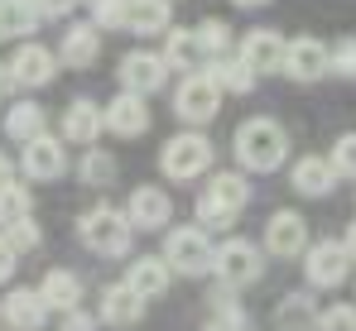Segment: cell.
Returning a JSON list of instances; mask_svg holds the SVG:
<instances>
[{
    "instance_id": "cell-1",
    "label": "cell",
    "mask_w": 356,
    "mask_h": 331,
    "mask_svg": "<svg viewBox=\"0 0 356 331\" xmlns=\"http://www.w3.org/2000/svg\"><path fill=\"white\" fill-rule=\"evenodd\" d=\"M232 154H236L241 173H275V168L284 164V154H289V135H284L280 120L250 115V120H241L236 135H232Z\"/></svg>"
},
{
    "instance_id": "cell-2",
    "label": "cell",
    "mask_w": 356,
    "mask_h": 331,
    "mask_svg": "<svg viewBox=\"0 0 356 331\" xmlns=\"http://www.w3.org/2000/svg\"><path fill=\"white\" fill-rule=\"evenodd\" d=\"M250 202V183L245 173H212L207 187L197 192V226L202 230H232L236 217Z\"/></svg>"
},
{
    "instance_id": "cell-3",
    "label": "cell",
    "mask_w": 356,
    "mask_h": 331,
    "mask_svg": "<svg viewBox=\"0 0 356 331\" xmlns=\"http://www.w3.org/2000/svg\"><path fill=\"white\" fill-rule=\"evenodd\" d=\"M77 235H82V245H87L92 255H102V260H120V255L130 250V240H135V230H130L125 212L111 207V202L87 207L82 221H77Z\"/></svg>"
},
{
    "instance_id": "cell-4",
    "label": "cell",
    "mask_w": 356,
    "mask_h": 331,
    "mask_svg": "<svg viewBox=\"0 0 356 331\" xmlns=\"http://www.w3.org/2000/svg\"><path fill=\"white\" fill-rule=\"evenodd\" d=\"M217 159V149H212V139L202 135V130H178L174 139H164V149H159V168H164V178L169 183H193V178H202L207 168Z\"/></svg>"
},
{
    "instance_id": "cell-5",
    "label": "cell",
    "mask_w": 356,
    "mask_h": 331,
    "mask_svg": "<svg viewBox=\"0 0 356 331\" xmlns=\"http://www.w3.org/2000/svg\"><path fill=\"white\" fill-rule=\"evenodd\" d=\"M212 255H217V245L207 240L202 226H169L164 230V264L174 274H183V278L212 274Z\"/></svg>"
},
{
    "instance_id": "cell-6",
    "label": "cell",
    "mask_w": 356,
    "mask_h": 331,
    "mask_svg": "<svg viewBox=\"0 0 356 331\" xmlns=\"http://www.w3.org/2000/svg\"><path fill=\"white\" fill-rule=\"evenodd\" d=\"M212 274H217L222 288L241 293V288H250V283H260V278H265V255H260L250 240L232 235V240H222V245H217V255H212Z\"/></svg>"
},
{
    "instance_id": "cell-7",
    "label": "cell",
    "mask_w": 356,
    "mask_h": 331,
    "mask_svg": "<svg viewBox=\"0 0 356 331\" xmlns=\"http://www.w3.org/2000/svg\"><path fill=\"white\" fill-rule=\"evenodd\" d=\"M217 110H222V87H217L207 72H188V77L178 82V92H174V115L178 120L207 125V120H217Z\"/></svg>"
},
{
    "instance_id": "cell-8",
    "label": "cell",
    "mask_w": 356,
    "mask_h": 331,
    "mask_svg": "<svg viewBox=\"0 0 356 331\" xmlns=\"http://www.w3.org/2000/svg\"><path fill=\"white\" fill-rule=\"evenodd\" d=\"M303 274L313 288H342L352 278V255L342 240H318L303 250Z\"/></svg>"
},
{
    "instance_id": "cell-9",
    "label": "cell",
    "mask_w": 356,
    "mask_h": 331,
    "mask_svg": "<svg viewBox=\"0 0 356 331\" xmlns=\"http://www.w3.org/2000/svg\"><path fill=\"white\" fill-rule=\"evenodd\" d=\"M120 92H135V96H154L164 82H169V62L164 53H149V49H130L116 67Z\"/></svg>"
},
{
    "instance_id": "cell-10",
    "label": "cell",
    "mask_w": 356,
    "mask_h": 331,
    "mask_svg": "<svg viewBox=\"0 0 356 331\" xmlns=\"http://www.w3.org/2000/svg\"><path fill=\"white\" fill-rule=\"evenodd\" d=\"M125 221L130 230H169L174 221V197L159 187V183H140L125 202Z\"/></svg>"
},
{
    "instance_id": "cell-11",
    "label": "cell",
    "mask_w": 356,
    "mask_h": 331,
    "mask_svg": "<svg viewBox=\"0 0 356 331\" xmlns=\"http://www.w3.org/2000/svg\"><path fill=\"white\" fill-rule=\"evenodd\" d=\"M5 72H10V87H29V92H39V87L54 82V72H58V53L44 49V44H19L15 58L5 62Z\"/></svg>"
},
{
    "instance_id": "cell-12",
    "label": "cell",
    "mask_w": 356,
    "mask_h": 331,
    "mask_svg": "<svg viewBox=\"0 0 356 331\" xmlns=\"http://www.w3.org/2000/svg\"><path fill=\"white\" fill-rule=\"evenodd\" d=\"M284 49H289V39L280 29H245L236 58L255 77H270V72H284Z\"/></svg>"
},
{
    "instance_id": "cell-13",
    "label": "cell",
    "mask_w": 356,
    "mask_h": 331,
    "mask_svg": "<svg viewBox=\"0 0 356 331\" xmlns=\"http://www.w3.org/2000/svg\"><path fill=\"white\" fill-rule=\"evenodd\" d=\"M97 322L102 327H116V331H130L145 322V298L120 278L111 288H102V303H97Z\"/></svg>"
},
{
    "instance_id": "cell-14",
    "label": "cell",
    "mask_w": 356,
    "mask_h": 331,
    "mask_svg": "<svg viewBox=\"0 0 356 331\" xmlns=\"http://www.w3.org/2000/svg\"><path fill=\"white\" fill-rule=\"evenodd\" d=\"M332 72V58H327V44L323 39H294L289 49H284V77H294V82H323Z\"/></svg>"
},
{
    "instance_id": "cell-15",
    "label": "cell",
    "mask_w": 356,
    "mask_h": 331,
    "mask_svg": "<svg viewBox=\"0 0 356 331\" xmlns=\"http://www.w3.org/2000/svg\"><path fill=\"white\" fill-rule=\"evenodd\" d=\"M0 322L10 331H39L49 322V303L39 298V288H10L0 298Z\"/></svg>"
},
{
    "instance_id": "cell-16",
    "label": "cell",
    "mask_w": 356,
    "mask_h": 331,
    "mask_svg": "<svg viewBox=\"0 0 356 331\" xmlns=\"http://www.w3.org/2000/svg\"><path fill=\"white\" fill-rule=\"evenodd\" d=\"M265 250L280 255V260L303 255L308 250V221L298 217V212H275V217L265 221Z\"/></svg>"
},
{
    "instance_id": "cell-17",
    "label": "cell",
    "mask_w": 356,
    "mask_h": 331,
    "mask_svg": "<svg viewBox=\"0 0 356 331\" xmlns=\"http://www.w3.org/2000/svg\"><path fill=\"white\" fill-rule=\"evenodd\" d=\"M67 173V154H63V139L58 135H39L24 144V178L34 183H54Z\"/></svg>"
},
{
    "instance_id": "cell-18",
    "label": "cell",
    "mask_w": 356,
    "mask_h": 331,
    "mask_svg": "<svg viewBox=\"0 0 356 331\" xmlns=\"http://www.w3.org/2000/svg\"><path fill=\"white\" fill-rule=\"evenodd\" d=\"M106 130V115H102V106L97 101H87V96H77V101H67V110H63V135L58 139H67V144H97V135Z\"/></svg>"
},
{
    "instance_id": "cell-19",
    "label": "cell",
    "mask_w": 356,
    "mask_h": 331,
    "mask_svg": "<svg viewBox=\"0 0 356 331\" xmlns=\"http://www.w3.org/2000/svg\"><path fill=\"white\" fill-rule=\"evenodd\" d=\"M102 115H106V130L120 135V139H140V135L149 130V106H145V96H135V92L111 96V106L102 110Z\"/></svg>"
},
{
    "instance_id": "cell-20",
    "label": "cell",
    "mask_w": 356,
    "mask_h": 331,
    "mask_svg": "<svg viewBox=\"0 0 356 331\" xmlns=\"http://www.w3.org/2000/svg\"><path fill=\"white\" fill-rule=\"evenodd\" d=\"M63 67H92L102 58V29L87 19V24H67L63 29V44L54 49Z\"/></svg>"
},
{
    "instance_id": "cell-21",
    "label": "cell",
    "mask_w": 356,
    "mask_h": 331,
    "mask_svg": "<svg viewBox=\"0 0 356 331\" xmlns=\"http://www.w3.org/2000/svg\"><path fill=\"white\" fill-rule=\"evenodd\" d=\"M289 187L303 192V197H327V192L337 187L332 159H327V154H303V159L289 168Z\"/></svg>"
},
{
    "instance_id": "cell-22",
    "label": "cell",
    "mask_w": 356,
    "mask_h": 331,
    "mask_svg": "<svg viewBox=\"0 0 356 331\" xmlns=\"http://www.w3.org/2000/svg\"><path fill=\"white\" fill-rule=\"evenodd\" d=\"M125 283L149 303V298H164L169 293V283H174V269L164 264V255H140L130 269H125Z\"/></svg>"
},
{
    "instance_id": "cell-23",
    "label": "cell",
    "mask_w": 356,
    "mask_h": 331,
    "mask_svg": "<svg viewBox=\"0 0 356 331\" xmlns=\"http://www.w3.org/2000/svg\"><path fill=\"white\" fill-rule=\"evenodd\" d=\"M169 5H174V0H130V5H125V29L140 34V39L169 34V19H174Z\"/></svg>"
},
{
    "instance_id": "cell-24",
    "label": "cell",
    "mask_w": 356,
    "mask_h": 331,
    "mask_svg": "<svg viewBox=\"0 0 356 331\" xmlns=\"http://www.w3.org/2000/svg\"><path fill=\"white\" fill-rule=\"evenodd\" d=\"M39 298L49 303V312H77L82 307V278L72 269H49L39 283Z\"/></svg>"
},
{
    "instance_id": "cell-25",
    "label": "cell",
    "mask_w": 356,
    "mask_h": 331,
    "mask_svg": "<svg viewBox=\"0 0 356 331\" xmlns=\"http://www.w3.org/2000/svg\"><path fill=\"white\" fill-rule=\"evenodd\" d=\"M318 303L313 293H284L275 303V331H318Z\"/></svg>"
},
{
    "instance_id": "cell-26",
    "label": "cell",
    "mask_w": 356,
    "mask_h": 331,
    "mask_svg": "<svg viewBox=\"0 0 356 331\" xmlns=\"http://www.w3.org/2000/svg\"><path fill=\"white\" fill-rule=\"evenodd\" d=\"M0 120H5V135H10L15 144H29V139H39V135H44L49 110L39 106V101H15V106L5 110Z\"/></svg>"
},
{
    "instance_id": "cell-27",
    "label": "cell",
    "mask_w": 356,
    "mask_h": 331,
    "mask_svg": "<svg viewBox=\"0 0 356 331\" xmlns=\"http://www.w3.org/2000/svg\"><path fill=\"white\" fill-rule=\"evenodd\" d=\"M164 62H169V72L183 67V72H202L197 62H202V49H197V34L193 29H183V24H169V34H164Z\"/></svg>"
},
{
    "instance_id": "cell-28",
    "label": "cell",
    "mask_w": 356,
    "mask_h": 331,
    "mask_svg": "<svg viewBox=\"0 0 356 331\" xmlns=\"http://www.w3.org/2000/svg\"><path fill=\"white\" fill-rule=\"evenodd\" d=\"M39 29V10L29 5V0H0V44L5 39H29Z\"/></svg>"
},
{
    "instance_id": "cell-29",
    "label": "cell",
    "mask_w": 356,
    "mask_h": 331,
    "mask_svg": "<svg viewBox=\"0 0 356 331\" xmlns=\"http://www.w3.org/2000/svg\"><path fill=\"white\" fill-rule=\"evenodd\" d=\"M207 77H212V82L222 87V96H227V92H250V87L260 82V77H255V72H250V67H245L241 58H232V53L217 58V62L207 67Z\"/></svg>"
},
{
    "instance_id": "cell-30",
    "label": "cell",
    "mask_w": 356,
    "mask_h": 331,
    "mask_svg": "<svg viewBox=\"0 0 356 331\" xmlns=\"http://www.w3.org/2000/svg\"><path fill=\"white\" fill-rule=\"evenodd\" d=\"M29 217H34V192L24 183L0 187V230H10V226H19V221H29Z\"/></svg>"
},
{
    "instance_id": "cell-31",
    "label": "cell",
    "mask_w": 356,
    "mask_h": 331,
    "mask_svg": "<svg viewBox=\"0 0 356 331\" xmlns=\"http://www.w3.org/2000/svg\"><path fill=\"white\" fill-rule=\"evenodd\" d=\"M193 34H197L202 58H212V62H217V58H227V49H232V24H227V19H217V15H207Z\"/></svg>"
},
{
    "instance_id": "cell-32",
    "label": "cell",
    "mask_w": 356,
    "mask_h": 331,
    "mask_svg": "<svg viewBox=\"0 0 356 331\" xmlns=\"http://www.w3.org/2000/svg\"><path fill=\"white\" fill-rule=\"evenodd\" d=\"M82 183L87 187H111L116 183V159L106 154V149H87V159H82Z\"/></svg>"
},
{
    "instance_id": "cell-33",
    "label": "cell",
    "mask_w": 356,
    "mask_h": 331,
    "mask_svg": "<svg viewBox=\"0 0 356 331\" xmlns=\"http://www.w3.org/2000/svg\"><path fill=\"white\" fill-rule=\"evenodd\" d=\"M327 58H332V77L356 82V34H342V39L327 49Z\"/></svg>"
},
{
    "instance_id": "cell-34",
    "label": "cell",
    "mask_w": 356,
    "mask_h": 331,
    "mask_svg": "<svg viewBox=\"0 0 356 331\" xmlns=\"http://www.w3.org/2000/svg\"><path fill=\"white\" fill-rule=\"evenodd\" d=\"M318 331H356V303H332L318 312Z\"/></svg>"
},
{
    "instance_id": "cell-35",
    "label": "cell",
    "mask_w": 356,
    "mask_h": 331,
    "mask_svg": "<svg viewBox=\"0 0 356 331\" xmlns=\"http://www.w3.org/2000/svg\"><path fill=\"white\" fill-rule=\"evenodd\" d=\"M332 173L337 178H356V130L337 135V144H332Z\"/></svg>"
},
{
    "instance_id": "cell-36",
    "label": "cell",
    "mask_w": 356,
    "mask_h": 331,
    "mask_svg": "<svg viewBox=\"0 0 356 331\" xmlns=\"http://www.w3.org/2000/svg\"><path fill=\"white\" fill-rule=\"evenodd\" d=\"M125 5L130 0H92V24L97 29H125Z\"/></svg>"
},
{
    "instance_id": "cell-37",
    "label": "cell",
    "mask_w": 356,
    "mask_h": 331,
    "mask_svg": "<svg viewBox=\"0 0 356 331\" xmlns=\"http://www.w3.org/2000/svg\"><path fill=\"white\" fill-rule=\"evenodd\" d=\"M5 240H10V250L19 255V250H39V240H44V235H39V221L29 217V221H19V226H10V230H5Z\"/></svg>"
},
{
    "instance_id": "cell-38",
    "label": "cell",
    "mask_w": 356,
    "mask_h": 331,
    "mask_svg": "<svg viewBox=\"0 0 356 331\" xmlns=\"http://www.w3.org/2000/svg\"><path fill=\"white\" fill-rule=\"evenodd\" d=\"M34 10H39V19H63V15H72L82 0H29Z\"/></svg>"
},
{
    "instance_id": "cell-39",
    "label": "cell",
    "mask_w": 356,
    "mask_h": 331,
    "mask_svg": "<svg viewBox=\"0 0 356 331\" xmlns=\"http://www.w3.org/2000/svg\"><path fill=\"white\" fill-rule=\"evenodd\" d=\"M92 327H97V322H92L82 307H77V312H63V331H92Z\"/></svg>"
},
{
    "instance_id": "cell-40",
    "label": "cell",
    "mask_w": 356,
    "mask_h": 331,
    "mask_svg": "<svg viewBox=\"0 0 356 331\" xmlns=\"http://www.w3.org/2000/svg\"><path fill=\"white\" fill-rule=\"evenodd\" d=\"M10 274H15V250H10V240L0 235V283H10Z\"/></svg>"
},
{
    "instance_id": "cell-41",
    "label": "cell",
    "mask_w": 356,
    "mask_h": 331,
    "mask_svg": "<svg viewBox=\"0 0 356 331\" xmlns=\"http://www.w3.org/2000/svg\"><path fill=\"white\" fill-rule=\"evenodd\" d=\"M15 183V164H10V154L0 149V187H10Z\"/></svg>"
},
{
    "instance_id": "cell-42",
    "label": "cell",
    "mask_w": 356,
    "mask_h": 331,
    "mask_svg": "<svg viewBox=\"0 0 356 331\" xmlns=\"http://www.w3.org/2000/svg\"><path fill=\"white\" fill-rule=\"evenodd\" d=\"M342 245H347V255H352V264H356V221L347 226V235H342Z\"/></svg>"
},
{
    "instance_id": "cell-43",
    "label": "cell",
    "mask_w": 356,
    "mask_h": 331,
    "mask_svg": "<svg viewBox=\"0 0 356 331\" xmlns=\"http://www.w3.org/2000/svg\"><path fill=\"white\" fill-rule=\"evenodd\" d=\"M232 5H241V10H260V5H270V0H232Z\"/></svg>"
},
{
    "instance_id": "cell-44",
    "label": "cell",
    "mask_w": 356,
    "mask_h": 331,
    "mask_svg": "<svg viewBox=\"0 0 356 331\" xmlns=\"http://www.w3.org/2000/svg\"><path fill=\"white\" fill-rule=\"evenodd\" d=\"M5 87H10V72H5V62H0V92H5Z\"/></svg>"
},
{
    "instance_id": "cell-45",
    "label": "cell",
    "mask_w": 356,
    "mask_h": 331,
    "mask_svg": "<svg viewBox=\"0 0 356 331\" xmlns=\"http://www.w3.org/2000/svg\"><path fill=\"white\" fill-rule=\"evenodd\" d=\"M202 331H222V327H202Z\"/></svg>"
},
{
    "instance_id": "cell-46",
    "label": "cell",
    "mask_w": 356,
    "mask_h": 331,
    "mask_svg": "<svg viewBox=\"0 0 356 331\" xmlns=\"http://www.w3.org/2000/svg\"><path fill=\"white\" fill-rule=\"evenodd\" d=\"M87 5H92V0H87Z\"/></svg>"
}]
</instances>
